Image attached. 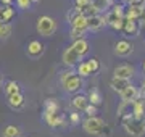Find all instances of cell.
<instances>
[{
	"label": "cell",
	"instance_id": "60d3db41",
	"mask_svg": "<svg viewBox=\"0 0 145 137\" xmlns=\"http://www.w3.org/2000/svg\"><path fill=\"white\" fill-rule=\"evenodd\" d=\"M0 82H2V74H0Z\"/></svg>",
	"mask_w": 145,
	"mask_h": 137
},
{
	"label": "cell",
	"instance_id": "d6a6232c",
	"mask_svg": "<svg viewBox=\"0 0 145 137\" xmlns=\"http://www.w3.org/2000/svg\"><path fill=\"white\" fill-rule=\"evenodd\" d=\"M89 3H90V0H74V7L78 10H82L84 7H87Z\"/></svg>",
	"mask_w": 145,
	"mask_h": 137
},
{
	"label": "cell",
	"instance_id": "6da1fadb",
	"mask_svg": "<svg viewBox=\"0 0 145 137\" xmlns=\"http://www.w3.org/2000/svg\"><path fill=\"white\" fill-rule=\"evenodd\" d=\"M82 127H84V131L87 132V134L95 136V137H110L111 136V129L105 124L103 119H100V118H97V116L84 119Z\"/></svg>",
	"mask_w": 145,
	"mask_h": 137
},
{
	"label": "cell",
	"instance_id": "7402d4cb",
	"mask_svg": "<svg viewBox=\"0 0 145 137\" xmlns=\"http://www.w3.org/2000/svg\"><path fill=\"white\" fill-rule=\"evenodd\" d=\"M58 110V103L55 100H52V99H48V100H45V103H44V115H50V113H57Z\"/></svg>",
	"mask_w": 145,
	"mask_h": 137
},
{
	"label": "cell",
	"instance_id": "83f0119b",
	"mask_svg": "<svg viewBox=\"0 0 145 137\" xmlns=\"http://www.w3.org/2000/svg\"><path fill=\"white\" fill-rule=\"evenodd\" d=\"M86 63H87L89 69H90V74H95V73L100 71V61L97 60V58H89Z\"/></svg>",
	"mask_w": 145,
	"mask_h": 137
},
{
	"label": "cell",
	"instance_id": "8992f818",
	"mask_svg": "<svg viewBox=\"0 0 145 137\" xmlns=\"http://www.w3.org/2000/svg\"><path fill=\"white\" fill-rule=\"evenodd\" d=\"M132 50H134L132 44L129 40H126V39H121V40H118L114 44V53L118 57H127V55L132 53Z\"/></svg>",
	"mask_w": 145,
	"mask_h": 137
},
{
	"label": "cell",
	"instance_id": "836d02e7",
	"mask_svg": "<svg viewBox=\"0 0 145 137\" xmlns=\"http://www.w3.org/2000/svg\"><path fill=\"white\" fill-rule=\"evenodd\" d=\"M127 3H129V7H142V8H144L145 0H129Z\"/></svg>",
	"mask_w": 145,
	"mask_h": 137
},
{
	"label": "cell",
	"instance_id": "277c9868",
	"mask_svg": "<svg viewBox=\"0 0 145 137\" xmlns=\"http://www.w3.org/2000/svg\"><path fill=\"white\" fill-rule=\"evenodd\" d=\"M55 31H57V21L52 20L50 16H40L37 20V32L40 36L50 37Z\"/></svg>",
	"mask_w": 145,
	"mask_h": 137
},
{
	"label": "cell",
	"instance_id": "5bb4252c",
	"mask_svg": "<svg viewBox=\"0 0 145 137\" xmlns=\"http://www.w3.org/2000/svg\"><path fill=\"white\" fill-rule=\"evenodd\" d=\"M103 26H106V24H105V18L100 16V15H95V16H92V18L87 20V29L89 31H100Z\"/></svg>",
	"mask_w": 145,
	"mask_h": 137
},
{
	"label": "cell",
	"instance_id": "30bf717a",
	"mask_svg": "<svg viewBox=\"0 0 145 137\" xmlns=\"http://www.w3.org/2000/svg\"><path fill=\"white\" fill-rule=\"evenodd\" d=\"M132 76H134V68L129 66V65H121L118 68H114V78L129 81Z\"/></svg>",
	"mask_w": 145,
	"mask_h": 137
},
{
	"label": "cell",
	"instance_id": "74e56055",
	"mask_svg": "<svg viewBox=\"0 0 145 137\" xmlns=\"http://www.w3.org/2000/svg\"><path fill=\"white\" fill-rule=\"evenodd\" d=\"M137 23H140V24H139L140 27H145V11H144V15L139 18V21H137Z\"/></svg>",
	"mask_w": 145,
	"mask_h": 137
},
{
	"label": "cell",
	"instance_id": "4dcf8cb0",
	"mask_svg": "<svg viewBox=\"0 0 145 137\" xmlns=\"http://www.w3.org/2000/svg\"><path fill=\"white\" fill-rule=\"evenodd\" d=\"M84 32L86 31H81V29H74V27H71V39L76 42V40H79V39H84Z\"/></svg>",
	"mask_w": 145,
	"mask_h": 137
},
{
	"label": "cell",
	"instance_id": "52a82bcc",
	"mask_svg": "<svg viewBox=\"0 0 145 137\" xmlns=\"http://www.w3.org/2000/svg\"><path fill=\"white\" fill-rule=\"evenodd\" d=\"M44 119H45V123L48 124V126H52V127H60V126L65 124V121H66L65 115L60 113V111L50 113V115H44Z\"/></svg>",
	"mask_w": 145,
	"mask_h": 137
},
{
	"label": "cell",
	"instance_id": "d6986e66",
	"mask_svg": "<svg viewBox=\"0 0 145 137\" xmlns=\"http://www.w3.org/2000/svg\"><path fill=\"white\" fill-rule=\"evenodd\" d=\"M76 52H78V55L79 57H84L86 53L89 52V42L86 40V39H79V40H76V42L71 45Z\"/></svg>",
	"mask_w": 145,
	"mask_h": 137
},
{
	"label": "cell",
	"instance_id": "ee69618b",
	"mask_svg": "<svg viewBox=\"0 0 145 137\" xmlns=\"http://www.w3.org/2000/svg\"><path fill=\"white\" fill-rule=\"evenodd\" d=\"M144 118H145V115H144Z\"/></svg>",
	"mask_w": 145,
	"mask_h": 137
},
{
	"label": "cell",
	"instance_id": "8d00e7d4",
	"mask_svg": "<svg viewBox=\"0 0 145 137\" xmlns=\"http://www.w3.org/2000/svg\"><path fill=\"white\" fill-rule=\"evenodd\" d=\"M123 24H124V20H119V21H116L111 27H113L114 31H123Z\"/></svg>",
	"mask_w": 145,
	"mask_h": 137
},
{
	"label": "cell",
	"instance_id": "f1b7e54d",
	"mask_svg": "<svg viewBox=\"0 0 145 137\" xmlns=\"http://www.w3.org/2000/svg\"><path fill=\"white\" fill-rule=\"evenodd\" d=\"M76 74H79V78H87V76H90V69H89L86 61L78 63V73Z\"/></svg>",
	"mask_w": 145,
	"mask_h": 137
},
{
	"label": "cell",
	"instance_id": "f546056e",
	"mask_svg": "<svg viewBox=\"0 0 145 137\" xmlns=\"http://www.w3.org/2000/svg\"><path fill=\"white\" fill-rule=\"evenodd\" d=\"M108 0H90V5L95 8V10L99 11H103V10H106V7H108Z\"/></svg>",
	"mask_w": 145,
	"mask_h": 137
},
{
	"label": "cell",
	"instance_id": "4316f807",
	"mask_svg": "<svg viewBox=\"0 0 145 137\" xmlns=\"http://www.w3.org/2000/svg\"><path fill=\"white\" fill-rule=\"evenodd\" d=\"M79 11H81V15H82L86 20H89V18H92V16H95V15H99V11L95 10L90 3H89L87 7H84L82 10H79Z\"/></svg>",
	"mask_w": 145,
	"mask_h": 137
},
{
	"label": "cell",
	"instance_id": "44dd1931",
	"mask_svg": "<svg viewBox=\"0 0 145 137\" xmlns=\"http://www.w3.org/2000/svg\"><path fill=\"white\" fill-rule=\"evenodd\" d=\"M87 100H89V103L90 105H93V106H99L100 103H102V94H100V90L99 89H90L89 90V95H87Z\"/></svg>",
	"mask_w": 145,
	"mask_h": 137
},
{
	"label": "cell",
	"instance_id": "9c48e42d",
	"mask_svg": "<svg viewBox=\"0 0 145 137\" xmlns=\"http://www.w3.org/2000/svg\"><path fill=\"white\" fill-rule=\"evenodd\" d=\"M7 102H8V105H10L13 110H16V111L23 110V108H24V103H26L24 95L21 94V92L13 94V95H8V97H7Z\"/></svg>",
	"mask_w": 145,
	"mask_h": 137
},
{
	"label": "cell",
	"instance_id": "9a60e30c",
	"mask_svg": "<svg viewBox=\"0 0 145 137\" xmlns=\"http://www.w3.org/2000/svg\"><path fill=\"white\" fill-rule=\"evenodd\" d=\"M119 95H121V100L123 102H134L135 99L139 97V90H137V87H134L132 84H129Z\"/></svg>",
	"mask_w": 145,
	"mask_h": 137
},
{
	"label": "cell",
	"instance_id": "d4e9b609",
	"mask_svg": "<svg viewBox=\"0 0 145 137\" xmlns=\"http://www.w3.org/2000/svg\"><path fill=\"white\" fill-rule=\"evenodd\" d=\"M3 137H20V129L18 126H7L2 132Z\"/></svg>",
	"mask_w": 145,
	"mask_h": 137
},
{
	"label": "cell",
	"instance_id": "7bdbcfd3",
	"mask_svg": "<svg viewBox=\"0 0 145 137\" xmlns=\"http://www.w3.org/2000/svg\"><path fill=\"white\" fill-rule=\"evenodd\" d=\"M123 2H129V0H123Z\"/></svg>",
	"mask_w": 145,
	"mask_h": 137
},
{
	"label": "cell",
	"instance_id": "484cf974",
	"mask_svg": "<svg viewBox=\"0 0 145 137\" xmlns=\"http://www.w3.org/2000/svg\"><path fill=\"white\" fill-rule=\"evenodd\" d=\"M119 20H124L123 16H119V15H116L113 10L110 11V13H106V16H105V24H110V26H113L116 21H119Z\"/></svg>",
	"mask_w": 145,
	"mask_h": 137
},
{
	"label": "cell",
	"instance_id": "ba28073f",
	"mask_svg": "<svg viewBox=\"0 0 145 137\" xmlns=\"http://www.w3.org/2000/svg\"><path fill=\"white\" fill-rule=\"evenodd\" d=\"M81 61V57L78 55V52L74 50L72 47H68L65 52H63V63L66 66H74Z\"/></svg>",
	"mask_w": 145,
	"mask_h": 137
},
{
	"label": "cell",
	"instance_id": "b9f144b4",
	"mask_svg": "<svg viewBox=\"0 0 145 137\" xmlns=\"http://www.w3.org/2000/svg\"><path fill=\"white\" fill-rule=\"evenodd\" d=\"M144 71H145V61H144Z\"/></svg>",
	"mask_w": 145,
	"mask_h": 137
},
{
	"label": "cell",
	"instance_id": "8fae6325",
	"mask_svg": "<svg viewBox=\"0 0 145 137\" xmlns=\"http://www.w3.org/2000/svg\"><path fill=\"white\" fill-rule=\"evenodd\" d=\"M26 52H27V55H29V57L39 58L42 53H44V44H40L39 40H31V42L27 44Z\"/></svg>",
	"mask_w": 145,
	"mask_h": 137
},
{
	"label": "cell",
	"instance_id": "d590c367",
	"mask_svg": "<svg viewBox=\"0 0 145 137\" xmlns=\"http://www.w3.org/2000/svg\"><path fill=\"white\" fill-rule=\"evenodd\" d=\"M69 121H71L72 126H74V124H78V123H79V113H71V115H69Z\"/></svg>",
	"mask_w": 145,
	"mask_h": 137
},
{
	"label": "cell",
	"instance_id": "7c38bea8",
	"mask_svg": "<svg viewBox=\"0 0 145 137\" xmlns=\"http://www.w3.org/2000/svg\"><path fill=\"white\" fill-rule=\"evenodd\" d=\"M139 31H140V26L137 21H131V20H124V24H123V31L126 36H131V37H135L139 36Z\"/></svg>",
	"mask_w": 145,
	"mask_h": 137
},
{
	"label": "cell",
	"instance_id": "ffe728a7",
	"mask_svg": "<svg viewBox=\"0 0 145 137\" xmlns=\"http://www.w3.org/2000/svg\"><path fill=\"white\" fill-rule=\"evenodd\" d=\"M71 26L74 27V29H81V31H87V20L84 18L82 15H81V11H79V15L76 16V18H72L71 21Z\"/></svg>",
	"mask_w": 145,
	"mask_h": 137
},
{
	"label": "cell",
	"instance_id": "2e32d148",
	"mask_svg": "<svg viewBox=\"0 0 145 137\" xmlns=\"http://www.w3.org/2000/svg\"><path fill=\"white\" fill-rule=\"evenodd\" d=\"M145 8L142 7H129L127 10H124V18L131 20V21H139V18L144 15Z\"/></svg>",
	"mask_w": 145,
	"mask_h": 137
},
{
	"label": "cell",
	"instance_id": "3957f363",
	"mask_svg": "<svg viewBox=\"0 0 145 137\" xmlns=\"http://www.w3.org/2000/svg\"><path fill=\"white\" fill-rule=\"evenodd\" d=\"M82 78H79L76 73L72 71H68V73H63L61 76V85L66 92H78L81 87H82Z\"/></svg>",
	"mask_w": 145,
	"mask_h": 137
},
{
	"label": "cell",
	"instance_id": "ac0fdd59",
	"mask_svg": "<svg viewBox=\"0 0 145 137\" xmlns=\"http://www.w3.org/2000/svg\"><path fill=\"white\" fill-rule=\"evenodd\" d=\"M129 84H131L129 81H126V79H119V78H114V76H113V79L110 81V85H111V89L116 90L118 94H121V92H123V90H124Z\"/></svg>",
	"mask_w": 145,
	"mask_h": 137
},
{
	"label": "cell",
	"instance_id": "ab89813d",
	"mask_svg": "<svg viewBox=\"0 0 145 137\" xmlns=\"http://www.w3.org/2000/svg\"><path fill=\"white\" fill-rule=\"evenodd\" d=\"M37 2H40V0H31V3H37Z\"/></svg>",
	"mask_w": 145,
	"mask_h": 137
},
{
	"label": "cell",
	"instance_id": "7a4b0ae2",
	"mask_svg": "<svg viewBox=\"0 0 145 137\" xmlns=\"http://www.w3.org/2000/svg\"><path fill=\"white\" fill-rule=\"evenodd\" d=\"M123 126L131 137H140L145 134V118L144 116H132L131 119L123 123Z\"/></svg>",
	"mask_w": 145,
	"mask_h": 137
},
{
	"label": "cell",
	"instance_id": "603a6c76",
	"mask_svg": "<svg viewBox=\"0 0 145 137\" xmlns=\"http://www.w3.org/2000/svg\"><path fill=\"white\" fill-rule=\"evenodd\" d=\"M18 92H21V87L18 82H15V81H8V82H5V94L7 97L8 95H13V94H18Z\"/></svg>",
	"mask_w": 145,
	"mask_h": 137
},
{
	"label": "cell",
	"instance_id": "f35d334b",
	"mask_svg": "<svg viewBox=\"0 0 145 137\" xmlns=\"http://www.w3.org/2000/svg\"><path fill=\"white\" fill-rule=\"evenodd\" d=\"M11 2H13V0H0V3H2V5H10Z\"/></svg>",
	"mask_w": 145,
	"mask_h": 137
},
{
	"label": "cell",
	"instance_id": "cb8c5ba5",
	"mask_svg": "<svg viewBox=\"0 0 145 137\" xmlns=\"http://www.w3.org/2000/svg\"><path fill=\"white\" fill-rule=\"evenodd\" d=\"M11 36V26L8 23H0V39L5 40Z\"/></svg>",
	"mask_w": 145,
	"mask_h": 137
},
{
	"label": "cell",
	"instance_id": "e575fe53",
	"mask_svg": "<svg viewBox=\"0 0 145 137\" xmlns=\"http://www.w3.org/2000/svg\"><path fill=\"white\" fill-rule=\"evenodd\" d=\"M16 3L20 8H29L31 7V0H16Z\"/></svg>",
	"mask_w": 145,
	"mask_h": 137
},
{
	"label": "cell",
	"instance_id": "1f68e13d",
	"mask_svg": "<svg viewBox=\"0 0 145 137\" xmlns=\"http://www.w3.org/2000/svg\"><path fill=\"white\" fill-rule=\"evenodd\" d=\"M84 111H86V115H87V118H93V116H97V106L90 105V103L87 105V108H86Z\"/></svg>",
	"mask_w": 145,
	"mask_h": 137
},
{
	"label": "cell",
	"instance_id": "5b68a950",
	"mask_svg": "<svg viewBox=\"0 0 145 137\" xmlns=\"http://www.w3.org/2000/svg\"><path fill=\"white\" fill-rule=\"evenodd\" d=\"M132 116H135V102H123L118 108V118L121 123H126Z\"/></svg>",
	"mask_w": 145,
	"mask_h": 137
},
{
	"label": "cell",
	"instance_id": "4fadbf2b",
	"mask_svg": "<svg viewBox=\"0 0 145 137\" xmlns=\"http://www.w3.org/2000/svg\"><path fill=\"white\" fill-rule=\"evenodd\" d=\"M71 105H72V108L76 110V113H79V111H84L86 108H87L89 100H87V97H86V95L79 94V95H74V97H72Z\"/></svg>",
	"mask_w": 145,
	"mask_h": 137
},
{
	"label": "cell",
	"instance_id": "e0dca14e",
	"mask_svg": "<svg viewBox=\"0 0 145 137\" xmlns=\"http://www.w3.org/2000/svg\"><path fill=\"white\" fill-rule=\"evenodd\" d=\"M15 16V8L10 5H2L0 7V23H8Z\"/></svg>",
	"mask_w": 145,
	"mask_h": 137
}]
</instances>
